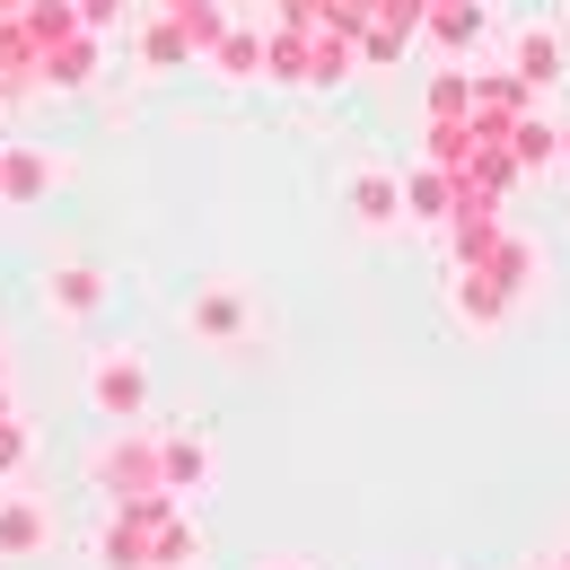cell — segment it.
I'll list each match as a JSON object with an SVG mask.
<instances>
[{"mask_svg": "<svg viewBox=\"0 0 570 570\" xmlns=\"http://www.w3.org/2000/svg\"><path fill=\"white\" fill-rule=\"evenodd\" d=\"M45 307H53V316H97V307H106V282H97L88 264H62V273L45 282Z\"/></svg>", "mask_w": 570, "mask_h": 570, "instance_id": "obj_5", "label": "cell"}, {"mask_svg": "<svg viewBox=\"0 0 570 570\" xmlns=\"http://www.w3.org/2000/svg\"><path fill=\"white\" fill-rule=\"evenodd\" d=\"M194 334H212V343H237V334H246V298H237L228 282L203 289V298H194Z\"/></svg>", "mask_w": 570, "mask_h": 570, "instance_id": "obj_7", "label": "cell"}, {"mask_svg": "<svg viewBox=\"0 0 570 570\" xmlns=\"http://www.w3.org/2000/svg\"><path fill=\"white\" fill-rule=\"evenodd\" d=\"M448 307H456V325H474V334H500V325L518 316V289L500 282L492 264H456V282H448Z\"/></svg>", "mask_w": 570, "mask_h": 570, "instance_id": "obj_1", "label": "cell"}, {"mask_svg": "<svg viewBox=\"0 0 570 570\" xmlns=\"http://www.w3.org/2000/svg\"><path fill=\"white\" fill-rule=\"evenodd\" d=\"M158 474H167V492H203L212 483V448L203 439H158Z\"/></svg>", "mask_w": 570, "mask_h": 570, "instance_id": "obj_6", "label": "cell"}, {"mask_svg": "<svg viewBox=\"0 0 570 570\" xmlns=\"http://www.w3.org/2000/svg\"><path fill=\"white\" fill-rule=\"evenodd\" d=\"M562 36H553V27H518V45H509V71L527 79V88H535V97H544V88H562Z\"/></svg>", "mask_w": 570, "mask_h": 570, "instance_id": "obj_3", "label": "cell"}, {"mask_svg": "<svg viewBox=\"0 0 570 570\" xmlns=\"http://www.w3.org/2000/svg\"><path fill=\"white\" fill-rule=\"evenodd\" d=\"M465 106H474V79H465V71H439V79H430V115H465Z\"/></svg>", "mask_w": 570, "mask_h": 570, "instance_id": "obj_11", "label": "cell"}, {"mask_svg": "<svg viewBox=\"0 0 570 570\" xmlns=\"http://www.w3.org/2000/svg\"><path fill=\"white\" fill-rule=\"evenodd\" d=\"M562 570H570V544H562Z\"/></svg>", "mask_w": 570, "mask_h": 570, "instance_id": "obj_14", "label": "cell"}, {"mask_svg": "<svg viewBox=\"0 0 570 570\" xmlns=\"http://www.w3.org/2000/svg\"><path fill=\"white\" fill-rule=\"evenodd\" d=\"M53 527H45V509L36 500H0V553H36Z\"/></svg>", "mask_w": 570, "mask_h": 570, "instance_id": "obj_10", "label": "cell"}, {"mask_svg": "<svg viewBox=\"0 0 570 570\" xmlns=\"http://www.w3.org/2000/svg\"><path fill=\"white\" fill-rule=\"evenodd\" d=\"M88 395H97V413L106 422H141V404H149V368L132 352H106L97 368H88Z\"/></svg>", "mask_w": 570, "mask_h": 570, "instance_id": "obj_2", "label": "cell"}, {"mask_svg": "<svg viewBox=\"0 0 570 570\" xmlns=\"http://www.w3.org/2000/svg\"><path fill=\"white\" fill-rule=\"evenodd\" d=\"M273 570H298V562H273Z\"/></svg>", "mask_w": 570, "mask_h": 570, "instance_id": "obj_15", "label": "cell"}, {"mask_svg": "<svg viewBox=\"0 0 570 570\" xmlns=\"http://www.w3.org/2000/svg\"><path fill=\"white\" fill-rule=\"evenodd\" d=\"M448 212H456V176H439V167L404 176V219H448Z\"/></svg>", "mask_w": 570, "mask_h": 570, "instance_id": "obj_9", "label": "cell"}, {"mask_svg": "<svg viewBox=\"0 0 570 570\" xmlns=\"http://www.w3.org/2000/svg\"><path fill=\"white\" fill-rule=\"evenodd\" d=\"M553 158H562V167H570V132H562V141H553Z\"/></svg>", "mask_w": 570, "mask_h": 570, "instance_id": "obj_13", "label": "cell"}, {"mask_svg": "<svg viewBox=\"0 0 570 570\" xmlns=\"http://www.w3.org/2000/svg\"><path fill=\"white\" fill-rule=\"evenodd\" d=\"M553 141H562V132H553V124H544L535 106H527V115H518V124L500 132V149H509L518 167H553Z\"/></svg>", "mask_w": 570, "mask_h": 570, "instance_id": "obj_8", "label": "cell"}, {"mask_svg": "<svg viewBox=\"0 0 570 570\" xmlns=\"http://www.w3.org/2000/svg\"><path fill=\"white\" fill-rule=\"evenodd\" d=\"M0 185H9V194H36V185H45V167H36V158H9V167H0Z\"/></svg>", "mask_w": 570, "mask_h": 570, "instance_id": "obj_12", "label": "cell"}, {"mask_svg": "<svg viewBox=\"0 0 570 570\" xmlns=\"http://www.w3.org/2000/svg\"><path fill=\"white\" fill-rule=\"evenodd\" d=\"M352 212H360V228H395V219H404V185H395L386 167H360L352 176Z\"/></svg>", "mask_w": 570, "mask_h": 570, "instance_id": "obj_4", "label": "cell"}]
</instances>
